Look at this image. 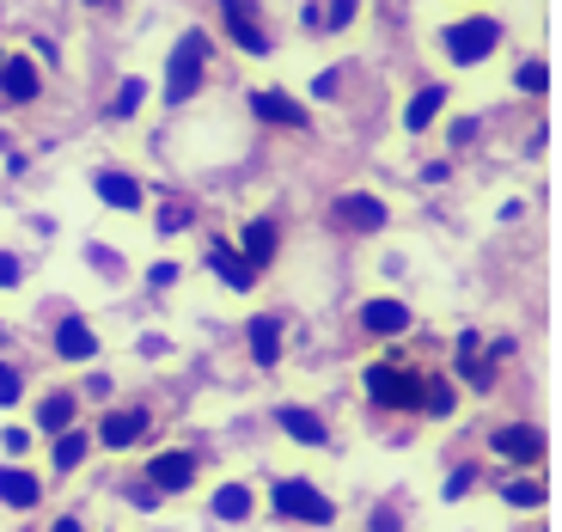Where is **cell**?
<instances>
[{"label":"cell","mask_w":562,"mask_h":532,"mask_svg":"<svg viewBox=\"0 0 562 532\" xmlns=\"http://www.w3.org/2000/svg\"><path fill=\"white\" fill-rule=\"evenodd\" d=\"M209 56H214V37L209 31H183L178 49L166 56V104H190L202 92V74H209Z\"/></svg>","instance_id":"6da1fadb"},{"label":"cell","mask_w":562,"mask_h":532,"mask_svg":"<svg viewBox=\"0 0 562 532\" xmlns=\"http://www.w3.org/2000/svg\"><path fill=\"white\" fill-rule=\"evenodd\" d=\"M502 19H490V13H471V19H452L447 31H440V49H447V62L452 68H483V62L502 49Z\"/></svg>","instance_id":"7a4b0ae2"},{"label":"cell","mask_w":562,"mask_h":532,"mask_svg":"<svg viewBox=\"0 0 562 532\" xmlns=\"http://www.w3.org/2000/svg\"><path fill=\"white\" fill-rule=\"evenodd\" d=\"M269 514L294 520V527H330V520H337V502H330L312 477H276V484H269Z\"/></svg>","instance_id":"3957f363"},{"label":"cell","mask_w":562,"mask_h":532,"mask_svg":"<svg viewBox=\"0 0 562 532\" xmlns=\"http://www.w3.org/2000/svg\"><path fill=\"white\" fill-rule=\"evenodd\" d=\"M361 386L380 410H422V386H428V379L409 374V367H397V362H373L361 374Z\"/></svg>","instance_id":"277c9868"},{"label":"cell","mask_w":562,"mask_h":532,"mask_svg":"<svg viewBox=\"0 0 562 532\" xmlns=\"http://www.w3.org/2000/svg\"><path fill=\"white\" fill-rule=\"evenodd\" d=\"M324 221L337 226V233H361V239H373L385 221H392V209H385V202L373 197V190H342V197H330Z\"/></svg>","instance_id":"5b68a950"},{"label":"cell","mask_w":562,"mask_h":532,"mask_svg":"<svg viewBox=\"0 0 562 532\" xmlns=\"http://www.w3.org/2000/svg\"><path fill=\"white\" fill-rule=\"evenodd\" d=\"M221 7V25H226V43H239L245 56H269L276 43L263 31V13H257V0H214Z\"/></svg>","instance_id":"8992f818"},{"label":"cell","mask_w":562,"mask_h":532,"mask_svg":"<svg viewBox=\"0 0 562 532\" xmlns=\"http://www.w3.org/2000/svg\"><path fill=\"white\" fill-rule=\"evenodd\" d=\"M140 484H147L154 496H183V490H196V453H154Z\"/></svg>","instance_id":"52a82bcc"},{"label":"cell","mask_w":562,"mask_h":532,"mask_svg":"<svg viewBox=\"0 0 562 532\" xmlns=\"http://www.w3.org/2000/svg\"><path fill=\"white\" fill-rule=\"evenodd\" d=\"M251 111L263 117V123H276V129H294V135H300V129H312L306 104H294L281 86H257V92H251Z\"/></svg>","instance_id":"ba28073f"},{"label":"cell","mask_w":562,"mask_h":532,"mask_svg":"<svg viewBox=\"0 0 562 532\" xmlns=\"http://www.w3.org/2000/svg\"><path fill=\"white\" fill-rule=\"evenodd\" d=\"M147 441V410L140 404H128V410H111L104 417V429H99V447H111V453H128V447H140Z\"/></svg>","instance_id":"9c48e42d"},{"label":"cell","mask_w":562,"mask_h":532,"mask_svg":"<svg viewBox=\"0 0 562 532\" xmlns=\"http://www.w3.org/2000/svg\"><path fill=\"white\" fill-rule=\"evenodd\" d=\"M92 190H99L104 209H123V214L147 209V190H140L135 171H99V178H92Z\"/></svg>","instance_id":"30bf717a"},{"label":"cell","mask_w":562,"mask_h":532,"mask_svg":"<svg viewBox=\"0 0 562 532\" xmlns=\"http://www.w3.org/2000/svg\"><path fill=\"white\" fill-rule=\"evenodd\" d=\"M43 92V74L31 68V56H0V99L7 104H31Z\"/></svg>","instance_id":"8fae6325"},{"label":"cell","mask_w":562,"mask_h":532,"mask_svg":"<svg viewBox=\"0 0 562 532\" xmlns=\"http://www.w3.org/2000/svg\"><path fill=\"white\" fill-rule=\"evenodd\" d=\"M490 447L502 453V459H514V465H538V459H544V434L520 429V422H507V429L490 434Z\"/></svg>","instance_id":"7c38bea8"},{"label":"cell","mask_w":562,"mask_h":532,"mask_svg":"<svg viewBox=\"0 0 562 532\" xmlns=\"http://www.w3.org/2000/svg\"><path fill=\"white\" fill-rule=\"evenodd\" d=\"M276 429L288 434V441H300V447H324V441H330L324 417H318V410H306V404H281L276 410Z\"/></svg>","instance_id":"4fadbf2b"},{"label":"cell","mask_w":562,"mask_h":532,"mask_svg":"<svg viewBox=\"0 0 562 532\" xmlns=\"http://www.w3.org/2000/svg\"><path fill=\"white\" fill-rule=\"evenodd\" d=\"M276 252H281V226L269 221V214H263V221H251V226H245V239H239V257L257 269V276H263V269L276 264Z\"/></svg>","instance_id":"5bb4252c"},{"label":"cell","mask_w":562,"mask_h":532,"mask_svg":"<svg viewBox=\"0 0 562 532\" xmlns=\"http://www.w3.org/2000/svg\"><path fill=\"white\" fill-rule=\"evenodd\" d=\"M0 502L19 508V514H25V508H37L43 502L37 472H31V465H0Z\"/></svg>","instance_id":"9a60e30c"},{"label":"cell","mask_w":562,"mask_h":532,"mask_svg":"<svg viewBox=\"0 0 562 532\" xmlns=\"http://www.w3.org/2000/svg\"><path fill=\"white\" fill-rule=\"evenodd\" d=\"M440 111H447V86H416V92H409V104H404V129L409 135H422V129H435L440 123Z\"/></svg>","instance_id":"2e32d148"},{"label":"cell","mask_w":562,"mask_h":532,"mask_svg":"<svg viewBox=\"0 0 562 532\" xmlns=\"http://www.w3.org/2000/svg\"><path fill=\"white\" fill-rule=\"evenodd\" d=\"M245 336H251V362L263 367V374H276V362H281V319L276 312H257V319L245 324Z\"/></svg>","instance_id":"e0dca14e"},{"label":"cell","mask_w":562,"mask_h":532,"mask_svg":"<svg viewBox=\"0 0 562 532\" xmlns=\"http://www.w3.org/2000/svg\"><path fill=\"white\" fill-rule=\"evenodd\" d=\"M209 269L226 281V288H233V295H251V288H257V269L245 264V257L233 252V245H221V239L209 245Z\"/></svg>","instance_id":"ac0fdd59"},{"label":"cell","mask_w":562,"mask_h":532,"mask_svg":"<svg viewBox=\"0 0 562 532\" xmlns=\"http://www.w3.org/2000/svg\"><path fill=\"white\" fill-rule=\"evenodd\" d=\"M361 331L367 336H404L409 331V307H404V300H367V307H361Z\"/></svg>","instance_id":"d6986e66"},{"label":"cell","mask_w":562,"mask_h":532,"mask_svg":"<svg viewBox=\"0 0 562 532\" xmlns=\"http://www.w3.org/2000/svg\"><path fill=\"white\" fill-rule=\"evenodd\" d=\"M56 355L61 362H92V355H99V331L86 319H61L56 324Z\"/></svg>","instance_id":"ffe728a7"},{"label":"cell","mask_w":562,"mask_h":532,"mask_svg":"<svg viewBox=\"0 0 562 532\" xmlns=\"http://www.w3.org/2000/svg\"><path fill=\"white\" fill-rule=\"evenodd\" d=\"M74 417H80V398H74V392H49V398L37 404V434L74 429Z\"/></svg>","instance_id":"44dd1931"},{"label":"cell","mask_w":562,"mask_h":532,"mask_svg":"<svg viewBox=\"0 0 562 532\" xmlns=\"http://www.w3.org/2000/svg\"><path fill=\"white\" fill-rule=\"evenodd\" d=\"M92 459V434L74 422V429H61L56 434V472H80V465Z\"/></svg>","instance_id":"7402d4cb"},{"label":"cell","mask_w":562,"mask_h":532,"mask_svg":"<svg viewBox=\"0 0 562 532\" xmlns=\"http://www.w3.org/2000/svg\"><path fill=\"white\" fill-rule=\"evenodd\" d=\"M214 514L221 520H251V490H245V484H221V490H214Z\"/></svg>","instance_id":"603a6c76"},{"label":"cell","mask_w":562,"mask_h":532,"mask_svg":"<svg viewBox=\"0 0 562 532\" xmlns=\"http://www.w3.org/2000/svg\"><path fill=\"white\" fill-rule=\"evenodd\" d=\"M452 404H459L452 379H428V386H422V410H428V417H452Z\"/></svg>","instance_id":"cb8c5ba5"},{"label":"cell","mask_w":562,"mask_h":532,"mask_svg":"<svg viewBox=\"0 0 562 532\" xmlns=\"http://www.w3.org/2000/svg\"><path fill=\"white\" fill-rule=\"evenodd\" d=\"M140 104H147V80H135V74H128V80L116 86V104H111V117H140Z\"/></svg>","instance_id":"d4e9b609"},{"label":"cell","mask_w":562,"mask_h":532,"mask_svg":"<svg viewBox=\"0 0 562 532\" xmlns=\"http://www.w3.org/2000/svg\"><path fill=\"white\" fill-rule=\"evenodd\" d=\"M514 86L532 92V99H544V92H550V68H544V62H520V68H514Z\"/></svg>","instance_id":"484cf974"},{"label":"cell","mask_w":562,"mask_h":532,"mask_svg":"<svg viewBox=\"0 0 562 532\" xmlns=\"http://www.w3.org/2000/svg\"><path fill=\"white\" fill-rule=\"evenodd\" d=\"M502 502L507 508H538L544 502V484H520V477H514V484H502Z\"/></svg>","instance_id":"4316f807"},{"label":"cell","mask_w":562,"mask_h":532,"mask_svg":"<svg viewBox=\"0 0 562 532\" xmlns=\"http://www.w3.org/2000/svg\"><path fill=\"white\" fill-rule=\"evenodd\" d=\"M355 13H361V0H330V7H318V25L324 31H342Z\"/></svg>","instance_id":"83f0119b"},{"label":"cell","mask_w":562,"mask_h":532,"mask_svg":"<svg viewBox=\"0 0 562 532\" xmlns=\"http://www.w3.org/2000/svg\"><path fill=\"white\" fill-rule=\"evenodd\" d=\"M19 398H25V374H19L13 362H0V410L19 404Z\"/></svg>","instance_id":"f1b7e54d"},{"label":"cell","mask_w":562,"mask_h":532,"mask_svg":"<svg viewBox=\"0 0 562 532\" xmlns=\"http://www.w3.org/2000/svg\"><path fill=\"white\" fill-rule=\"evenodd\" d=\"M367 532H404V514H397V502H380L373 514H367Z\"/></svg>","instance_id":"f546056e"},{"label":"cell","mask_w":562,"mask_h":532,"mask_svg":"<svg viewBox=\"0 0 562 532\" xmlns=\"http://www.w3.org/2000/svg\"><path fill=\"white\" fill-rule=\"evenodd\" d=\"M477 135H483V123H477V117H459V123L447 129V141H452V147H471Z\"/></svg>","instance_id":"4dcf8cb0"},{"label":"cell","mask_w":562,"mask_h":532,"mask_svg":"<svg viewBox=\"0 0 562 532\" xmlns=\"http://www.w3.org/2000/svg\"><path fill=\"white\" fill-rule=\"evenodd\" d=\"M0 441H7V453H13V459H25L37 434H31V429H19V422H13V429H0Z\"/></svg>","instance_id":"1f68e13d"},{"label":"cell","mask_w":562,"mask_h":532,"mask_svg":"<svg viewBox=\"0 0 562 532\" xmlns=\"http://www.w3.org/2000/svg\"><path fill=\"white\" fill-rule=\"evenodd\" d=\"M471 484H477V465H459V472L447 477V502H459V496L471 490Z\"/></svg>","instance_id":"d6a6232c"},{"label":"cell","mask_w":562,"mask_h":532,"mask_svg":"<svg viewBox=\"0 0 562 532\" xmlns=\"http://www.w3.org/2000/svg\"><path fill=\"white\" fill-rule=\"evenodd\" d=\"M342 86V68H324V74H312V99H330Z\"/></svg>","instance_id":"836d02e7"},{"label":"cell","mask_w":562,"mask_h":532,"mask_svg":"<svg viewBox=\"0 0 562 532\" xmlns=\"http://www.w3.org/2000/svg\"><path fill=\"white\" fill-rule=\"evenodd\" d=\"M178 276H183L178 264H154V269H147V281H154V288H171V281H178Z\"/></svg>","instance_id":"e575fe53"},{"label":"cell","mask_w":562,"mask_h":532,"mask_svg":"<svg viewBox=\"0 0 562 532\" xmlns=\"http://www.w3.org/2000/svg\"><path fill=\"white\" fill-rule=\"evenodd\" d=\"M19 276H25V269H19V257L0 252V288H19Z\"/></svg>","instance_id":"d590c367"},{"label":"cell","mask_w":562,"mask_h":532,"mask_svg":"<svg viewBox=\"0 0 562 532\" xmlns=\"http://www.w3.org/2000/svg\"><path fill=\"white\" fill-rule=\"evenodd\" d=\"M183 221H190V209H166V214H159V233H178Z\"/></svg>","instance_id":"8d00e7d4"},{"label":"cell","mask_w":562,"mask_h":532,"mask_svg":"<svg viewBox=\"0 0 562 532\" xmlns=\"http://www.w3.org/2000/svg\"><path fill=\"white\" fill-rule=\"evenodd\" d=\"M111 386H116L111 374H92V379H86V392H92V398H111Z\"/></svg>","instance_id":"74e56055"},{"label":"cell","mask_w":562,"mask_h":532,"mask_svg":"<svg viewBox=\"0 0 562 532\" xmlns=\"http://www.w3.org/2000/svg\"><path fill=\"white\" fill-rule=\"evenodd\" d=\"M56 532H86V527H80V514H61V520H56Z\"/></svg>","instance_id":"f35d334b"},{"label":"cell","mask_w":562,"mask_h":532,"mask_svg":"<svg viewBox=\"0 0 562 532\" xmlns=\"http://www.w3.org/2000/svg\"><path fill=\"white\" fill-rule=\"evenodd\" d=\"M86 7H104V0H86Z\"/></svg>","instance_id":"ab89813d"}]
</instances>
